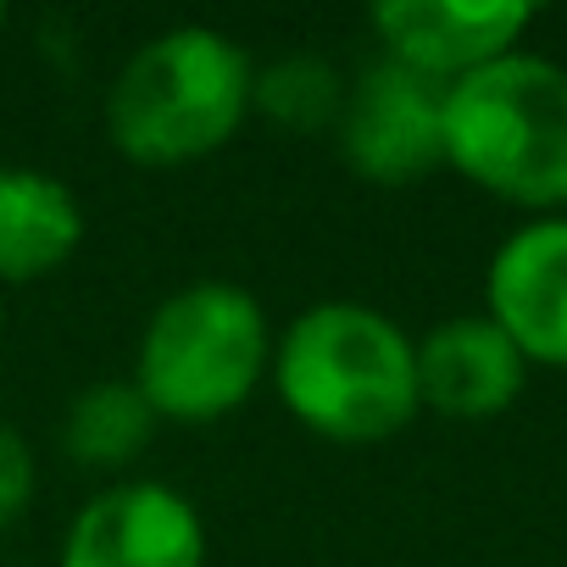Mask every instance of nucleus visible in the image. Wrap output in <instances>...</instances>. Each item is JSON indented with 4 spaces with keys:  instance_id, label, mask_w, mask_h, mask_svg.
<instances>
[{
    "instance_id": "nucleus-1",
    "label": "nucleus",
    "mask_w": 567,
    "mask_h": 567,
    "mask_svg": "<svg viewBox=\"0 0 567 567\" xmlns=\"http://www.w3.org/2000/svg\"><path fill=\"white\" fill-rule=\"evenodd\" d=\"M272 384L296 423L334 445H379L417 417V346L362 301H318L272 346Z\"/></svg>"
},
{
    "instance_id": "nucleus-2",
    "label": "nucleus",
    "mask_w": 567,
    "mask_h": 567,
    "mask_svg": "<svg viewBox=\"0 0 567 567\" xmlns=\"http://www.w3.org/2000/svg\"><path fill=\"white\" fill-rule=\"evenodd\" d=\"M245 51L200 23L145 40L106 95V134L140 167H178L234 140L250 112Z\"/></svg>"
},
{
    "instance_id": "nucleus-3",
    "label": "nucleus",
    "mask_w": 567,
    "mask_h": 567,
    "mask_svg": "<svg viewBox=\"0 0 567 567\" xmlns=\"http://www.w3.org/2000/svg\"><path fill=\"white\" fill-rule=\"evenodd\" d=\"M445 162L512 206H567V68L512 51L456 79L445 101Z\"/></svg>"
},
{
    "instance_id": "nucleus-4",
    "label": "nucleus",
    "mask_w": 567,
    "mask_h": 567,
    "mask_svg": "<svg viewBox=\"0 0 567 567\" xmlns=\"http://www.w3.org/2000/svg\"><path fill=\"white\" fill-rule=\"evenodd\" d=\"M267 362H272V340H267L261 301L239 284L206 278L167 296L151 312L140 334L134 384L156 417L212 423L239 412L256 395Z\"/></svg>"
},
{
    "instance_id": "nucleus-5",
    "label": "nucleus",
    "mask_w": 567,
    "mask_h": 567,
    "mask_svg": "<svg viewBox=\"0 0 567 567\" xmlns=\"http://www.w3.org/2000/svg\"><path fill=\"white\" fill-rule=\"evenodd\" d=\"M445 101L451 84L406 68L373 62L340 112V151L368 184H417L445 167Z\"/></svg>"
},
{
    "instance_id": "nucleus-6",
    "label": "nucleus",
    "mask_w": 567,
    "mask_h": 567,
    "mask_svg": "<svg viewBox=\"0 0 567 567\" xmlns=\"http://www.w3.org/2000/svg\"><path fill=\"white\" fill-rule=\"evenodd\" d=\"M62 567H206V528L195 506L156 478L112 484L73 512Z\"/></svg>"
},
{
    "instance_id": "nucleus-7",
    "label": "nucleus",
    "mask_w": 567,
    "mask_h": 567,
    "mask_svg": "<svg viewBox=\"0 0 567 567\" xmlns=\"http://www.w3.org/2000/svg\"><path fill=\"white\" fill-rule=\"evenodd\" d=\"M528 23L534 7L523 0H384L373 12L390 62H406L440 84L512 56Z\"/></svg>"
},
{
    "instance_id": "nucleus-8",
    "label": "nucleus",
    "mask_w": 567,
    "mask_h": 567,
    "mask_svg": "<svg viewBox=\"0 0 567 567\" xmlns=\"http://www.w3.org/2000/svg\"><path fill=\"white\" fill-rule=\"evenodd\" d=\"M484 296L523 362L567 368V217L517 228L489 261Z\"/></svg>"
},
{
    "instance_id": "nucleus-9",
    "label": "nucleus",
    "mask_w": 567,
    "mask_h": 567,
    "mask_svg": "<svg viewBox=\"0 0 567 567\" xmlns=\"http://www.w3.org/2000/svg\"><path fill=\"white\" fill-rule=\"evenodd\" d=\"M528 362L506 329L484 318H451L417 346V401L445 417H495L523 395Z\"/></svg>"
},
{
    "instance_id": "nucleus-10",
    "label": "nucleus",
    "mask_w": 567,
    "mask_h": 567,
    "mask_svg": "<svg viewBox=\"0 0 567 567\" xmlns=\"http://www.w3.org/2000/svg\"><path fill=\"white\" fill-rule=\"evenodd\" d=\"M84 245L79 195L40 167H0V284H34Z\"/></svg>"
},
{
    "instance_id": "nucleus-11",
    "label": "nucleus",
    "mask_w": 567,
    "mask_h": 567,
    "mask_svg": "<svg viewBox=\"0 0 567 567\" xmlns=\"http://www.w3.org/2000/svg\"><path fill=\"white\" fill-rule=\"evenodd\" d=\"M151 434H156V412L134 379H106L79 390L62 417V451L79 467H123L151 445Z\"/></svg>"
},
{
    "instance_id": "nucleus-12",
    "label": "nucleus",
    "mask_w": 567,
    "mask_h": 567,
    "mask_svg": "<svg viewBox=\"0 0 567 567\" xmlns=\"http://www.w3.org/2000/svg\"><path fill=\"white\" fill-rule=\"evenodd\" d=\"M346 79L323 62V56H284L272 68H261L250 79V106L290 128V134H312V128H340L346 112Z\"/></svg>"
},
{
    "instance_id": "nucleus-13",
    "label": "nucleus",
    "mask_w": 567,
    "mask_h": 567,
    "mask_svg": "<svg viewBox=\"0 0 567 567\" xmlns=\"http://www.w3.org/2000/svg\"><path fill=\"white\" fill-rule=\"evenodd\" d=\"M34 495V451L18 429L0 423V528H7Z\"/></svg>"
},
{
    "instance_id": "nucleus-14",
    "label": "nucleus",
    "mask_w": 567,
    "mask_h": 567,
    "mask_svg": "<svg viewBox=\"0 0 567 567\" xmlns=\"http://www.w3.org/2000/svg\"><path fill=\"white\" fill-rule=\"evenodd\" d=\"M0 29H7V7H0Z\"/></svg>"
},
{
    "instance_id": "nucleus-15",
    "label": "nucleus",
    "mask_w": 567,
    "mask_h": 567,
    "mask_svg": "<svg viewBox=\"0 0 567 567\" xmlns=\"http://www.w3.org/2000/svg\"><path fill=\"white\" fill-rule=\"evenodd\" d=\"M0 329H7V318H0Z\"/></svg>"
}]
</instances>
